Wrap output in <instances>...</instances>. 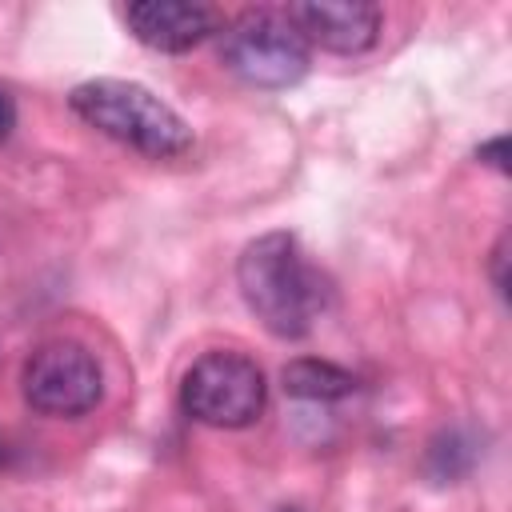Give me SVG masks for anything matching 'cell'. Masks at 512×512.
I'll list each match as a JSON object with an SVG mask.
<instances>
[{"instance_id": "obj_2", "label": "cell", "mask_w": 512, "mask_h": 512, "mask_svg": "<svg viewBox=\"0 0 512 512\" xmlns=\"http://www.w3.org/2000/svg\"><path fill=\"white\" fill-rule=\"evenodd\" d=\"M68 104L84 124H92L96 132H104L108 140H116L140 156L176 160V156L192 152L188 120L136 80H112V76L84 80L72 88Z\"/></svg>"}, {"instance_id": "obj_5", "label": "cell", "mask_w": 512, "mask_h": 512, "mask_svg": "<svg viewBox=\"0 0 512 512\" xmlns=\"http://www.w3.org/2000/svg\"><path fill=\"white\" fill-rule=\"evenodd\" d=\"M20 388L24 400L44 416H84L104 396V372L84 344L52 340L28 356Z\"/></svg>"}, {"instance_id": "obj_11", "label": "cell", "mask_w": 512, "mask_h": 512, "mask_svg": "<svg viewBox=\"0 0 512 512\" xmlns=\"http://www.w3.org/2000/svg\"><path fill=\"white\" fill-rule=\"evenodd\" d=\"M504 260H508V236L496 240V252H492V276H496V292L504 296L508 292V280H504Z\"/></svg>"}, {"instance_id": "obj_13", "label": "cell", "mask_w": 512, "mask_h": 512, "mask_svg": "<svg viewBox=\"0 0 512 512\" xmlns=\"http://www.w3.org/2000/svg\"><path fill=\"white\" fill-rule=\"evenodd\" d=\"M4 460H8V452H4V444H0V464H4Z\"/></svg>"}, {"instance_id": "obj_9", "label": "cell", "mask_w": 512, "mask_h": 512, "mask_svg": "<svg viewBox=\"0 0 512 512\" xmlns=\"http://www.w3.org/2000/svg\"><path fill=\"white\" fill-rule=\"evenodd\" d=\"M472 464H476V440L460 428H448L428 444V472L436 480H460Z\"/></svg>"}, {"instance_id": "obj_8", "label": "cell", "mask_w": 512, "mask_h": 512, "mask_svg": "<svg viewBox=\"0 0 512 512\" xmlns=\"http://www.w3.org/2000/svg\"><path fill=\"white\" fill-rule=\"evenodd\" d=\"M280 384L288 396L296 400H312V404H328V400H344L356 392V376L332 360H316V356H300L288 360L280 372Z\"/></svg>"}, {"instance_id": "obj_4", "label": "cell", "mask_w": 512, "mask_h": 512, "mask_svg": "<svg viewBox=\"0 0 512 512\" xmlns=\"http://www.w3.org/2000/svg\"><path fill=\"white\" fill-rule=\"evenodd\" d=\"M268 384L244 352H204L180 380V404L196 424L248 428L260 420Z\"/></svg>"}, {"instance_id": "obj_1", "label": "cell", "mask_w": 512, "mask_h": 512, "mask_svg": "<svg viewBox=\"0 0 512 512\" xmlns=\"http://www.w3.org/2000/svg\"><path fill=\"white\" fill-rule=\"evenodd\" d=\"M236 284L248 312L280 340L308 336L328 304V284L304 260L292 232L256 236L236 260Z\"/></svg>"}, {"instance_id": "obj_12", "label": "cell", "mask_w": 512, "mask_h": 512, "mask_svg": "<svg viewBox=\"0 0 512 512\" xmlns=\"http://www.w3.org/2000/svg\"><path fill=\"white\" fill-rule=\"evenodd\" d=\"M12 128H16V104H12V96L0 88V144L12 136Z\"/></svg>"}, {"instance_id": "obj_6", "label": "cell", "mask_w": 512, "mask_h": 512, "mask_svg": "<svg viewBox=\"0 0 512 512\" xmlns=\"http://www.w3.org/2000/svg\"><path fill=\"white\" fill-rule=\"evenodd\" d=\"M288 20L300 28L308 44H320L324 52L336 56H356L368 52L380 36V8L364 0H308L292 4Z\"/></svg>"}, {"instance_id": "obj_3", "label": "cell", "mask_w": 512, "mask_h": 512, "mask_svg": "<svg viewBox=\"0 0 512 512\" xmlns=\"http://www.w3.org/2000/svg\"><path fill=\"white\" fill-rule=\"evenodd\" d=\"M220 60L252 88H288L308 72V40L288 12L252 8L220 32Z\"/></svg>"}, {"instance_id": "obj_10", "label": "cell", "mask_w": 512, "mask_h": 512, "mask_svg": "<svg viewBox=\"0 0 512 512\" xmlns=\"http://www.w3.org/2000/svg\"><path fill=\"white\" fill-rule=\"evenodd\" d=\"M476 156H480L484 164H492L496 172H508V136H496V140H484V144L476 148Z\"/></svg>"}, {"instance_id": "obj_7", "label": "cell", "mask_w": 512, "mask_h": 512, "mask_svg": "<svg viewBox=\"0 0 512 512\" xmlns=\"http://www.w3.org/2000/svg\"><path fill=\"white\" fill-rule=\"evenodd\" d=\"M132 36L156 52H188L212 32H220V12L192 0H144L124 12Z\"/></svg>"}]
</instances>
